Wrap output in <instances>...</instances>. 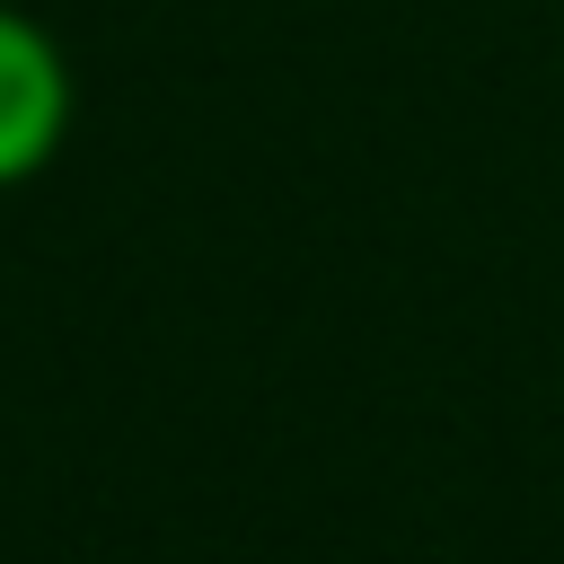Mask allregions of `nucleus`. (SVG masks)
<instances>
[{
  "instance_id": "1",
  "label": "nucleus",
  "mask_w": 564,
  "mask_h": 564,
  "mask_svg": "<svg viewBox=\"0 0 564 564\" xmlns=\"http://www.w3.org/2000/svg\"><path fill=\"white\" fill-rule=\"evenodd\" d=\"M62 141H70V62L18 0H0V194L44 176Z\"/></svg>"
}]
</instances>
